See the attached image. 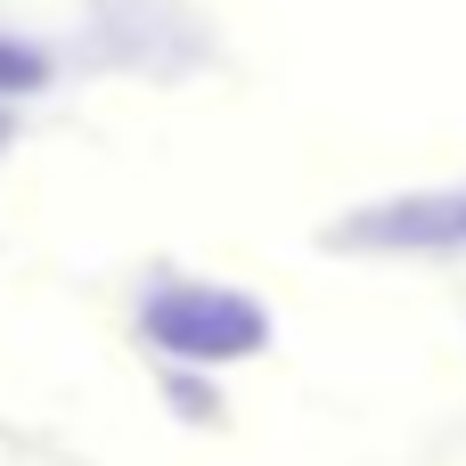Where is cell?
I'll list each match as a JSON object with an SVG mask.
<instances>
[{"label":"cell","mask_w":466,"mask_h":466,"mask_svg":"<svg viewBox=\"0 0 466 466\" xmlns=\"http://www.w3.org/2000/svg\"><path fill=\"white\" fill-rule=\"evenodd\" d=\"M147 336L188 360H238L262 344V311L229 287H164L147 295Z\"/></svg>","instance_id":"obj_1"},{"label":"cell","mask_w":466,"mask_h":466,"mask_svg":"<svg viewBox=\"0 0 466 466\" xmlns=\"http://www.w3.org/2000/svg\"><path fill=\"white\" fill-rule=\"evenodd\" d=\"M41 82H49V57H41L33 41H8V33H0V98H8V90H41Z\"/></svg>","instance_id":"obj_2"},{"label":"cell","mask_w":466,"mask_h":466,"mask_svg":"<svg viewBox=\"0 0 466 466\" xmlns=\"http://www.w3.org/2000/svg\"><path fill=\"white\" fill-rule=\"evenodd\" d=\"M0 139H8V115H0Z\"/></svg>","instance_id":"obj_3"}]
</instances>
